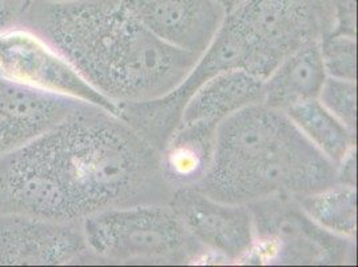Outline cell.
Instances as JSON below:
<instances>
[{"mask_svg":"<svg viewBox=\"0 0 358 267\" xmlns=\"http://www.w3.org/2000/svg\"><path fill=\"white\" fill-rule=\"evenodd\" d=\"M320 103L350 133H357V86L353 80L327 76L318 94Z\"/></svg>","mask_w":358,"mask_h":267,"instance_id":"18","label":"cell"},{"mask_svg":"<svg viewBox=\"0 0 358 267\" xmlns=\"http://www.w3.org/2000/svg\"><path fill=\"white\" fill-rule=\"evenodd\" d=\"M320 52L328 76L345 80H357L356 36L328 34L320 41Z\"/></svg>","mask_w":358,"mask_h":267,"instance_id":"17","label":"cell"},{"mask_svg":"<svg viewBox=\"0 0 358 267\" xmlns=\"http://www.w3.org/2000/svg\"><path fill=\"white\" fill-rule=\"evenodd\" d=\"M299 208L329 233L355 239L357 233L356 187L334 183L315 193L297 196Z\"/></svg>","mask_w":358,"mask_h":267,"instance_id":"16","label":"cell"},{"mask_svg":"<svg viewBox=\"0 0 358 267\" xmlns=\"http://www.w3.org/2000/svg\"><path fill=\"white\" fill-rule=\"evenodd\" d=\"M337 183V167L281 110L257 103L224 119L209 170L195 186L224 203L302 196Z\"/></svg>","mask_w":358,"mask_h":267,"instance_id":"3","label":"cell"},{"mask_svg":"<svg viewBox=\"0 0 358 267\" xmlns=\"http://www.w3.org/2000/svg\"><path fill=\"white\" fill-rule=\"evenodd\" d=\"M80 224L91 261L185 265L210 255L169 203L110 208L90 215Z\"/></svg>","mask_w":358,"mask_h":267,"instance_id":"5","label":"cell"},{"mask_svg":"<svg viewBox=\"0 0 358 267\" xmlns=\"http://www.w3.org/2000/svg\"><path fill=\"white\" fill-rule=\"evenodd\" d=\"M356 149L350 151L345 158L343 162L337 166V183L346 185L356 187L357 185V171H356Z\"/></svg>","mask_w":358,"mask_h":267,"instance_id":"21","label":"cell"},{"mask_svg":"<svg viewBox=\"0 0 358 267\" xmlns=\"http://www.w3.org/2000/svg\"><path fill=\"white\" fill-rule=\"evenodd\" d=\"M257 103H262V80L241 68L224 70L211 76L192 95L183 108L180 124L218 126L239 110Z\"/></svg>","mask_w":358,"mask_h":267,"instance_id":"12","label":"cell"},{"mask_svg":"<svg viewBox=\"0 0 358 267\" xmlns=\"http://www.w3.org/2000/svg\"><path fill=\"white\" fill-rule=\"evenodd\" d=\"M91 261L79 222L0 214V265H67Z\"/></svg>","mask_w":358,"mask_h":267,"instance_id":"9","label":"cell"},{"mask_svg":"<svg viewBox=\"0 0 358 267\" xmlns=\"http://www.w3.org/2000/svg\"><path fill=\"white\" fill-rule=\"evenodd\" d=\"M213 1L217 3L224 10V15H229L241 7L246 0H213Z\"/></svg>","mask_w":358,"mask_h":267,"instance_id":"22","label":"cell"},{"mask_svg":"<svg viewBox=\"0 0 358 267\" xmlns=\"http://www.w3.org/2000/svg\"><path fill=\"white\" fill-rule=\"evenodd\" d=\"M0 74L34 89L71 96L118 114L117 104L91 87L42 36L29 29L0 32Z\"/></svg>","mask_w":358,"mask_h":267,"instance_id":"7","label":"cell"},{"mask_svg":"<svg viewBox=\"0 0 358 267\" xmlns=\"http://www.w3.org/2000/svg\"><path fill=\"white\" fill-rule=\"evenodd\" d=\"M42 3H50V4H62V3H73V1H82V0H35Z\"/></svg>","mask_w":358,"mask_h":267,"instance_id":"23","label":"cell"},{"mask_svg":"<svg viewBox=\"0 0 358 267\" xmlns=\"http://www.w3.org/2000/svg\"><path fill=\"white\" fill-rule=\"evenodd\" d=\"M32 0H0V32L23 29Z\"/></svg>","mask_w":358,"mask_h":267,"instance_id":"20","label":"cell"},{"mask_svg":"<svg viewBox=\"0 0 358 267\" xmlns=\"http://www.w3.org/2000/svg\"><path fill=\"white\" fill-rule=\"evenodd\" d=\"M327 76L320 42L303 45L287 55L262 80V103L286 111L299 102L315 99Z\"/></svg>","mask_w":358,"mask_h":267,"instance_id":"13","label":"cell"},{"mask_svg":"<svg viewBox=\"0 0 358 267\" xmlns=\"http://www.w3.org/2000/svg\"><path fill=\"white\" fill-rule=\"evenodd\" d=\"M23 29L42 36L114 104L162 96L176 89L201 58L155 38L122 0L62 4L32 0Z\"/></svg>","mask_w":358,"mask_h":267,"instance_id":"2","label":"cell"},{"mask_svg":"<svg viewBox=\"0 0 358 267\" xmlns=\"http://www.w3.org/2000/svg\"><path fill=\"white\" fill-rule=\"evenodd\" d=\"M173 193L159 152L118 114L87 102L0 157V214L80 223L110 208L169 203Z\"/></svg>","mask_w":358,"mask_h":267,"instance_id":"1","label":"cell"},{"mask_svg":"<svg viewBox=\"0 0 358 267\" xmlns=\"http://www.w3.org/2000/svg\"><path fill=\"white\" fill-rule=\"evenodd\" d=\"M150 34L180 51L202 57L224 19L213 0H122Z\"/></svg>","mask_w":358,"mask_h":267,"instance_id":"10","label":"cell"},{"mask_svg":"<svg viewBox=\"0 0 358 267\" xmlns=\"http://www.w3.org/2000/svg\"><path fill=\"white\" fill-rule=\"evenodd\" d=\"M83 103L86 102L34 89L0 74V157L55 127Z\"/></svg>","mask_w":358,"mask_h":267,"instance_id":"11","label":"cell"},{"mask_svg":"<svg viewBox=\"0 0 358 267\" xmlns=\"http://www.w3.org/2000/svg\"><path fill=\"white\" fill-rule=\"evenodd\" d=\"M169 205L189 234L217 258L237 262L252 252L254 222L249 206L220 202L196 187L176 189Z\"/></svg>","mask_w":358,"mask_h":267,"instance_id":"8","label":"cell"},{"mask_svg":"<svg viewBox=\"0 0 358 267\" xmlns=\"http://www.w3.org/2000/svg\"><path fill=\"white\" fill-rule=\"evenodd\" d=\"M321 3L328 17L329 34L356 36L357 0H321Z\"/></svg>","mask_w":358,"mask_h":267,"instance_id":"19","label":"cell"},{"mask_svg":"<svg viewBox=\"0 0 358 267\" xmlns=\"http://www.w3.org/2000/svg\"><path fill=\"white\" fill-rule=\"evenodd\" d=\"M284 113L336 167L356 149V135L331 115L317 98L294 104Z\"/></svg>","mask_w":358,"mask_h":267,"instance_id":"15","label":"cell"},{"mask_svg":"<svg viewBox=\"0 0 358 267\" xmlns=\"http://www.w3.org/2000/svg\"><path fill=\"white\" fill-rule=\"evenodd\" d=\"M218 126L180 124L159 152L166 182L176 190L195 187L209 170Z\"/></svg>","mask_w":358,"mask_h":267,"instance_id":"14","label":"cell"},{"mask_svg":"<svg viewBox=\"0 0 358 267\" xmlns=\"http://www.w3.org/2000/svg\"><path fill=\"white\" fill-rule=\"evenodd\" d=\"M327 34L321 0H246L224 16L201 60L214 74L241 68L264 80L287 55Z\"/></svg>","mask_w":358,"mask_h":267,"instance_id":"4","label":"cell"},{"mask_svg":"<svg viewBox=\"0 0 358 267\" xmlns=\"http://www.w3.org/2000/svg\"><path fill=\"white\" fill-rule=\"evenodd\" d=\"M250 208L253 249L245 261L270 265H334L355 254L352 239L338 237L313 222L293 196L278 195Z\"/></svg>","mask_w":358,"mask_h":267,"instance_id":"6","label":"cell"}]
</instances>
